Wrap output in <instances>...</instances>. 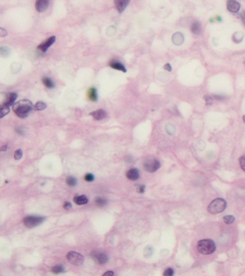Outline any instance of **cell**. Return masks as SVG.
<instances>
[{
  "mask_svg": "<svg viewBox=\"0 0 245 276\" xmlns=\"http://www.w3.org/2000/svg\"><path fill=\"white\" fill-rule=\"evenodd\" d=\"M33 109V104L28 99L20 100L12 106L13 112L20 118L27 117Z\"/></svg>",
  "mask_w": 245,
  "mask_h": 276,
  "instance_id": "cell-1",
  "label": "cell"
},
{
  "mask_svg": "<svg viewBox=\"0 0 245 276\" xmlns=\"http://www.w3.org/2000/svg\"><path fill=\"white\" fill-rule=\"evenodd\" d=\"M197 250L201 254L210 255L216 250V245L211 240H202L198 242Z\"/></svg>",
  "mask_w": 245,
  "mask_h": 276,
  "instance_id": "cell-2",
  "label": "cell"
},
{
  "mask_svg": "<svg viewBox=\"0 0 245 276\" xmlns=\"http://www.w3.org/2000/svg\"><path fill=\"white\" fill-rule=\"evenodd\" d=\"M227 207V202L223 198H216L209 203L207 210L212 214H216L225 211Z\"/></svg>",
  "mask_w": 245,
  "mask_h": 276,
  "instance_id": "cell-3",
  "label": "cell"
},
{
  "mask_svg": "<svg viewBox=\"0 0 245 276\" xmlns=\"http://www.w3.org/2000/svg\"><path fill=\"white\" fill-rule=\"evenodd\" d=\"M44 220H45V218L42 217L28 216L25 217L23 219V223H24L25 226L28 228H33L43 223Z\"/></svg>",
  "mask_w": 245,
  "mask_h": 276,
  "instance_id": "cell-4",
  "label": "cell"
},
{
  "mask_svg": "<svg viewBox=\"0 0 245 276\" xmlns=\"http://www.w3.org/2000/svg\"><path fill=\"white\" fill-rule=\"evenodd\" d=\"M66 258L70 263L74 265H80L84 263V257L75 251H70L67 254Z\"/></svg>",
  "mask_w": 245,
  "mask_h": 276,
  "instance_id": "cell-5",
  "label": "cell"
},
{
  "mask_svg": "<svg viewBox=\"0 0 245 276\" xmlns=\"http://www.w3.org/2000/svg\"><path fill=\"white\" fill-rule=\"evenodd\" d=\"M144 169L149 173H154L159 169L161 163L158 160L154 158H149L144 162Z\"/></svg>",
  "mask_w": 245,
  "mask_h": 276,
  "instance_id": "cell-6",
  "label": "cell"
},
{
  "mask_svg": "<svg viewBox=\"0 0 245 276\" xmlns=\"http://www.w3.org/2000/svg\"><path fill=\"white\" fill-rule=\"evenodd\" d=\"M55 40H56L55 36H52L49 37V38L47 39L45 42H43V43H42L40 44V45H39L38 47H37V48H38L40 51H42L43 53H45L46 51L50 48V46L52 45V44L55 43Z\"/></svg>",
  "mask_w": 245,
  "mask_h": 276,
  "instance_id": "cell-7",
  "label": "cell"
},
{
  "mask_svg": "<svg viewBox=\"0 0 245 276\" xmlns=\"http://www.w3.org/2000/svg\"><path fill=\"white\" fill-rule=\"evenodd\" d=\"M240 9V4L237 1L229 0L227 2V9L231 12L236 13L239 12Z\"/></svg>",
  "mask_w": 245,
  "mask_h": 276,
  "instance_id": "cell-8",
  "label": "cell"
},
{
  "mask_svg": "<svg viewBox=\"0 0 245 276\" xmlns=\"http://www.w3.org/2000/svg\"><path fill=\"white\" fill-rule=\"evenodd\" d=\"M90 115L92 116L95 120H101L106 117L107 113L103 109H98L96 111L90 112Z\"/></svg>",
  "mask_w": 245,
  "mask_h": 276,
  "instance_id": "cell-9",
  "label": "cell"
},
{
  "mask_svg": "<svg viewBox=\"0 0 245 276\" xmlns=\"http://www.w3.org/2000/svg\"><path fill=\"white\" fill-rule=\"evenodd\" d=\"M49 6V2L47 0H38L35 3V8L37 12H43L48 9Z\"/></svg>",
  "mask_w": 245,
  "mask_h": 276,
  "instance_id": "cell-10",
  "label": "cell"
},
{
  "mask_svg": "<svg viewBox=\"0 0 245 276\" xmlns=\"http://www.w3.org/2000/svg\"><path fill=\"white\" fill-rule=\"evenodd\" d=\"M128 0H117L115 1V5L119 13H122L129 4Z\"/></svg>",
  "mask_w": 245,
  "mask_h": 276,
  "instance_id": "cell-11",
  "label": "cell"
},
{
  "mask_svg": "<svg viewBox=\"0 0 245 276\" xmlns=\"http://www.w3.org/2000/svg\"><path fill=\"white\" fill-rule=\"evenodd\" d=\"M126 176L130 181H137L140 177L138 170L136 168H131L127 171Z\"/></svg>",
  "mask_w": 245,
  "mask_h": 276,
  "instance_id": "cell-12",
  "label": "cell"
},
{
  "mask_svg": "<svg viewBox=\"0 0 245 276\" xmlns=\"http://www.w3.org/2000/svg\"><path fill=\"white\" fill-rule=\"evenodd\" d=\"M93 256H94V258L97 259V261L98 262V263H100V265H104V264L108 263V256L105 253H102V252L95 253Z\"/></svg>",
  "mask_w": 245,
  "mask_h": 276,
  "instance_id": "cell-13",
  "label": "cell"
},
{
  "mask_svg": "<svg viewBox=\"0 0 245 276\" xmlns=\"http://www.w3.org/2000/svg\"><path fill=\"white\" fill-rule=\"evenodd\" d=\"M17 98V94L16 93H10L8 95L7 99L6 102H4V104H5L6 106L7 107H10V106H13L14 104H15V101Z\"/></svg>",
  "mask_w": 245,
  "mask_h": 276,
  "instance_id": "cell-14",
  "label": "cell"
},
{
  "mask_svg": "<svg viewBox=\"0 0 245 276\" xmlns=\"http://www.w3.org/2000/svg\"><path fill=\"white\" fill-rule=\"evenodd\" d=\"M74 202L78 205H84L88 202V198L85 196H76L73 198Z\"/></svg>",
  "mask_w": 245,
  "mask_h": 276,
  "instance_id": "cell-15",
  "label": "cell"
},
{
  "mask_svg": "<svg viewBox=\"0 0 245 276\" xmlns=\"http://www.w3.org/2000/svg\"><path fill=\"white\" fill-rule=\"evenodd\" d=\"M88 99L90 100V101L96 102L98 100V94H97L96 88H90V89L88 91Z\"/></svg>",
  "mask_w": 245,
  "mask_h": 276,
  "instance_id": "cell-16",
  "label": "cell"
},
{
  "mask_svg": "<svg viewBox=\"0 0 245 276\" xmlns=\"http://www.w3.org/2000/svg\"><path fill=\"white\" fill-rule=\"evenodd\" d=\"M110 66L113 69L116 70H118V71H121L123 72H126V69L121 63L117 62V61H113L110 64Z\"/></svg>",
  "mask_w": 245,
  "mask_h": 276,
  "instance_id": "cell-17",
  "label": "cell"
},
{
  "mask_svg": "<svg viewBox=\"0 0 245 276\" xmlns=\"http://www.w3.org/2000/svg\"><path fill=\"white\" fill-rule=\"evenodd\" d=\"M191 30L193 34L199 35L201 32V30H202V27H201L200 23L198 22H193L191 27Z\"/></svg>",
  "mask_w": 245,
  "mask_h": 276,
  "instance_id": "cell-18",
  "label": "cell"
},
{
  "mask_svg": "<svg viewBox=\"0 0 245 276\" xmlns=\"http://www.w3.org/2000/svg\"><path fill=\"white\" fill-rule=\"evenodd\" d=\"M9 107L6 106L5 104H2L0 105V119L3 118L4 117H5L7 114H9Z\"/></svg>",
  "mask_w": 245,
  "mask_h": 276,
  "instance_id": "cell-19",
  "label": "cell"
},
{
  "mask_svg": "<svg viewBox=\"0 0 245 276\" xmlns=\"http://www.w3.org/2000/svg\"><path fill=\"white\" fill-rule=\"evenodd\" d=\"M244 38V34L242 32H236L234 33L232 36V39L234 42L237 43H239L240 42L242 41V40Z\"/></svg>",
  "mask_w": 245,
  "mask_h": 276,
  "instance_id": "cell-20",
  "label": "cell"
},
{
  "mask_svg": "<svg viewBox=\"0 0 245 276\" xmlns=\"http://www.w3.org/2000/svg\"><path fill=\"white\" fill-rule=\"evenodd\" d=\"M43 82L44 83V85H45L47 88H54L55 84L50 78H48V77H45V78H43Z\"/></svg>",
  "mask_w": 245,
  "mask_h": 276,
  "instance_id": "cell-21",
  "label": "cell"
},
{
  "mask_svg": "<svg viewBox=\"0 0 245 276\" xmlns=\"http://www.w3.org/2000/svg\"><path fill=\"white\" fill-rule=\"evenodd\" d=\"M95 203L98 207H102L107 204V200L104 199L102 197H100V196H97L95 199Z\"/></svg>",
  "mask_w": 245,
  "mask_h": 276,
  "instance_id": "cell-22",
  "label": "cell"
},
{
  "mask_svg": "<svg viewBox=\"0 0 245 276\" xmlns=\"http://www.w3.org/2000/svg\"><path fill=\"white\" fill-rule=\"evenodd\" d=\"M51 271L55 274H59V273L65 272V268L62 265H57L52 268Z\"/></svg>",
  "mask_w": 245,
  "mask_h": 276,
  "instance_id": "cell-23",
  "label": "cell"
},
{
  "mask_svg": "<svg viewBox=\"0 0 245 276\" xmlns=\"http://www.w3.org/2000/svg\"><path fill=\"white\" fill-rule=\"evenodd\" d=\"M46 104L43 102H38L34 105V109H35L37 111H43L46 109Z\"/></svg>",
  "mask_w": 245,
  "mask_h": 276,
  "instance_id": "cell-24",
  "label": "cell"
},
{
  "mask_svg": "<svg viewBox=\"0 0 245 276\" xmlns=\"http://www.w3.org/2000/svg\"><path fill=\"white\" fill-rule=\"evenodd\" d=\"M10 52V49L8 47L2 46L0 48V55L2 56V57H7V56H8Z\"/></svg>",
  "mask_w": 245,
  "mask_h": 276,
  "instance_id": "cell-25",
  "label": "cell"
},
{
  "mask_svg": "<svg viewBox=\"0 0 245 276\" xmlns=\"http://www.w3.org/2000/svg\"><path fill=\"white\" fill-rule=\"evenodd\" d=\"M66 183L67 186L70 187L75 186L77 184V180L75 178H74L73 176H68L66 178Z\"/></svg>",
  "mask_w": 245,
  "mask_h": 276,
  "instance_id": "cell-26",
  "label": "cell"
},
{
  "mask_svg": "<svg viewBox=\"0 0 245 276\" xmlns=\"http://www.w3.org/2000/svg\"><path fill=\"white\" fill-rule=\"evenodd\" d=\"M223 219L225 223H226L227 224H232L233 222L234 221L235 218L233 216H232V215H227V216L224 217Z\"/></svg>",
  "mask_w": 245,
  "mask_h": 276,
  "instance_id": "cell-27",
  "label": "cell"
},
{
  "mask_svg": "<svg viewBox=\"0 0 245 276\" xmlns=\"http://www.w3.org/2000/svg\"><path fill=\"white\" fill-rule=\"evenodd\" d=\"M22 155H23V153H22V150L18 149L15 152V154H14V158H15V160H20V159L22 158Z\"/></svg>",
  "mask_w": 245,
  "mask_h": 276,
  "instance_id": "cell-28",
  "label": "cell"
},
{
  "mask_svg": "<svg viewBox=\"0 0 245 276\" xmlns=\"http://www.w3.org/2000/svg\"><path fill=\"white\" fill-rule=\"evenodd\" d=\"M174 271L172 268H169L166 269L164 272L163 273V276H174Z\"/></svg>",
  "mask_w": 245,
  "mask_h": 276,
  "instance_id": "cell-29",
  "label": "cell"
},
{
  "mask_svg": "<svg viewBox=\"0 0 245 276\" xmlns=\"http://www.w3.org/2000/svg\"><path fill=\"white\" fill-rule=\"evenodd\" d=\"M239 164L242 169L245 172V155L242 156L239 158Z\"/></svg>",
  "mask_w": 245,
  "mask_h": 276,
  "instance_id": "cell-30",
  "label": "cell"
},
{
  "mask_svg": "<svg viewBox=\"0 0 245 276\" xmlns=\"http://www.w3.org/2000/svg\"><path fill=\"white\" fill-rule=\"evenodd\" d=\"M84 178H85V180L86 181L92 182L93 180H94V175H93V174H87L85 175Z\"/></svg>",
  "mask_w": 245,
  "mask_h": 276,
  "instance_id": "cell-31",
  "label": "cell"
},
{
  "mask_svg": "<svg viewBox=\"0 0 245 276\" xmlns=\"http://www.w3.org/2000/svg\"><path fill=\"white\" fill-rule=\"evenodd\" d=\"M204 99L206 105H211L213 104V99H212V97H209V96H205Z\"/></svg>",
  "mask_w": 245,
  "mask_h": 276,
  "instance_id": "cell-32",
  "label": "cell"
},
{
  "mask_svg": "<svg viewBox=\"0 0 245 276\" xmlns=\"http://www.w3.org/2000/svg\"><path fill=\"white\" fill-rule=\"evenodd\" d=\"M7 36V30L5 29H4V28L0 27V37H5Z\"/></svg>",
  "mask_w": 245,
  "mask_h": 276,
  "instance_id": "cell-33",
  "label": "cell"
},
{
  "mask_svg": "<svg viewBox=\"0 0 245 276\" xmlns=\"http://www.w3.org/2000/svg\"><path fill=\"white\" fill-rule=\"evenodd\" d=\"M145 189H146V186H144V185H141V186H139L138 187L137 191H138V192L140 193H143L144 191H145Z\"/></svg>",
  "mask_w": 245,
  "mask_h": 276,
  "instance_id": "cell-34",
  "label": "cell"
},
{
  "mask_svg": "<svg viewBox=\"0 0 245 276\" xmlns=\"http://www.w3.org/2000/svg\"><path fill=\"white\" fill-rule=\"evenodd\" d=\"M63 207H64V209H71V207H72L71 203H70L69 202H65V203H64Z\"/></svg>",
  "mask_w": 245,
  "mask_h": 276,
  "instance_id": "cell-35",
  "label": "cell"
},
{
  "mask_svg": "<svg viewBox=\"0 0 245 276\" xmlns=\"http://www.w3.org/2000/svg\"><path fill=\"white\" fill-rule=\"evenodd\" d=\"M164 69L165 70H166V71H171V69H172V68H171V65H170L169 64H166L165 65H164Z\"/></svg>",
  "mask_w": 245,
  "mask_h": 276,
  "instance_id": "cell-36",
  "label": "cell"
},
{
  "mask_svg": "<svg viewBox=\"0 0 245 276\" xmlns=\"http://www.w3.org/2000/svg\"><path fill=\"white\" fill-rule=\"evenodd\" d=\"M114 273L113 271H107L106 273H105L102 276H113Z\"/></svg>",
  "mask_w": 245,
  "mask_h": 276,
  "instance_id": "cell-37",
  "label": "cell"
},
{
  "mask_svg": "<svg viewBox=\"0 0 245 276\" xmlns=\"http://www.w3.org/2000/svg\"><path fill=\"white\" fill-rule=\"evenodd\" d=\"M241 18H242V22H243V23H244V25H245V11L242 12V14H241Z\"/></svg>",
  "mask_w": 245,
  "mask_h": 276,
  "instance_id": "cell-38",
  "label": "cell"
},
{
  "mask_svg": "<svg viewBox=\"0 0 245 276\" xmlns=\"http://www.w3.org/2000/svg\"><path fill=\"white\" fill-rule=\"evenodd\" d=\"M7 145H3V146H2L1 147H0V151H6L7 150Z\"/></svg>",
  "mask_w": 245,
  "mask_h": 276,
  "instance_id": "cell-39",
  "label": "cell"
},
{
  "mask_svg": "<svg viewBox=\"0 0 245 276\" xmlns=\"http://www.w3.org/2000/svg\"><path fill=\"white\" fill-rule=\"evenodd\" d=\"M214 97H215V99H218V100H221V99H224V97H222V96H219V95H214Z\"/></svg>",
  "mask_w": 245,
  "mask_h": 276,
  "instance_id": "cell-40",
  "label": "cell"
},
{
  "mask_svg": "<svg viewBox=\"0 0 245 276\" xmlns=\"http://www.w3.org/2000/svg\"><path fill=\"white\" fill-rule=\"evenodd\" d=\"M243 121H244V122L245 123V116L243 117Z\"/></svg>",
  "mask_w": 245,
  "mask_h": 276,
  "instance_id": "cell-41",
  "label": "cell"
},
{
  "mask_svg": "<svg viewBox=\"0 0 245 276\" xmlns=\"http://www.w3.org/2000/svg\"><path fill=\"white\" fill-rule=\"evenodd\" d=\"M244 65H245V61H244Z\"/></svg>",
  "mask_w": 245,
  "mask_h": 276,
  "instance_id": "cell-42",
  "label": "cell"
}]
</instances>
